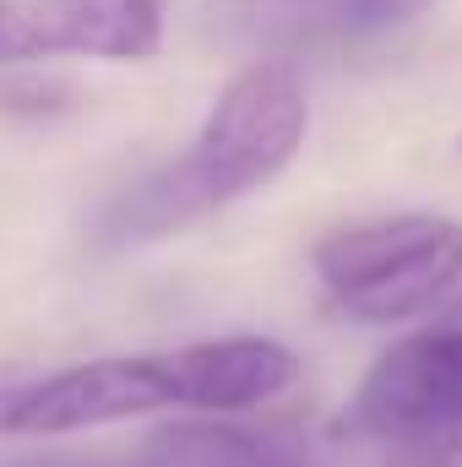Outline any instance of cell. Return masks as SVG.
<instances>
[{
  "label": "cell",
  "mask_w": 462,
  "mask_h": 467,
  "mask_svg": "<svg viewBox=\"0 0 462 467\" xmlns=\"http://www.w3.org/2000/svg\"><path fill=\"white\" fill-rule=\"evenodd\" d=\"M305 130L310 104L294 60H250L207 109L196 141L125 185L99 213V244L131 250L202 223L207 213L278 180L305 147Z\"/></svg>",
  "instance_id": "obj_1"
},
{
  "label": "cell",
  "mask_w": 462,
  "mask_h": 467,
  "mask_svg": "<svg viewBox=\"0 0 462 467\" xmlns=\"http://www.w3.org/2000/svg\"><path fill=\"white\" fill-rule=\"evenodd\" d=\"M316 283L353 327H397L441 310L462 283V223L441 213H392L343 223L310 250Z\"/></svg>",
  "instance_id": "obj_2"
},
{
  "label": "cell",
  "mask_w": 462,
  "mask_h": 467,
  "mask_svg": "<svg viewBox=\"0 0 462 467\" xmlns=\"http://www.w3.org/2000/svg\"><path fill=\"white\" fill-rule=\"evenodd\" d=\"M185 413V380L180 353H110L88 364H66L49 375H27L0 402V435H71V430H104L147 413Z\"/></svg>",
  "instance_id": "obj_3"
},
{
  "label": "cell",
  "mask_w": 462,
  "mask_h": 467,
  "mask_svg": "<svg viewBox=\"0 0 462 467\" xmlns=\"http://www.w3.org/2000/svg\"><path fill=\"white\" fill-rule=\"evenodd\" d=\"M462 413V316L452 305L430 310L408 337L370 358L359 386L338 408L332 430L348 441H408Z\"/></svg>",
  "instance_id": "obj_4"
},
{
  "label": "cell",
  "mask_w": 462,
  "mask_h": 467,
  "mask_svg": "<svg viewBox=\"0 0 462 467\" xmlns=\"http://www.w3.org/2000/svg\"><path fill=\"white\" fill-rule=\"evenodd\" d=\"M163 44V0H0V71L55 55L147 60Z\"/></svg>",
  "instance_id": "obj_5"
},
{
  "label": "cell",
  "mask_w": 462,
  "mask_h": 467,
  "mask_svg": "<svg viewBox=\"0 0 462 467\" xmlns=\"http://www.w3.org/2000/svg\"><path fill=\"white\" fill-rule=\"evenodd\" d=\"M430 5L436 0H218L207 16L218 38L250 49L256 60H294L397 33Z\"/></svg>",
  "instance_id": "obj_6"
},
{
  "label": "cell",
  "mask_w": 462,
  "mask_h": 467,
  "mask_svg": "<svg viewBox=\"0 0 462 467\" xmlns=\"http://www.w3.org/2000/svg\"><path fill=\"white\" fill-rule=\"evenodd\" d=\"M180 380H185V413H250L283 397L299 375V358L289 343L261 332H229L180 343Z\"/></svg>",
  "instance_id": "obj_7"
},
{
  "label": "cell",
  "mask_w": 462,
  "mask_h": 467,
  "mask_svg": "<svg viewBox=\"0 0 462 467\" xmlns=\"http://www.w3.org/2000/svg\"><path fill=\"white\" fill-rule=\"evenodd\" d=\"M131 467H321L283 424H245L239 413H202L163 424Z\"/></svg>",
  "instance_id": "obj_8"
},
{
  "label": "cell",
  "mask_w": 462,
  "mask_h": 467,
  "mask_svg": "<svg viewBox=\"0 0 462 467\" xmlns=\"http://www.w3.org/2000/svg\"><path fill=\"white\" fill-rule=\"evenodd\" d=\"M381 467H462V413L408 441H392Z\"/></svg>",
  "instance_id": "obj_9"
},
{
  "label": "cell",
  "mask_w": 462,
  "mask_h": 467,
  "mask_svg": "<svg viewBox=\"0 0 462 467\" xmlns=\"http://www.w3.org/2000/svg\"><path fill=\"white\" fill-rule=\"evenodd\" d=\"M0 109L5 115H60L71 109V82L66 77H16V71H0Z\"/></svg>",
  "instance_id": "obj_10"
},
{
  "label": "cell",
  "mask_w": 462,
  "mask_h": 467,
  "mask_svg": "<svg viewBox=\"0 0 462 467\" xmlns=\"http://www.w3.org/2000/svg\"><path fill=\"white\" fill-rule=\"evenodd\" d=\"M11 467H99V462H77V457H49V462H11Z\"/></svg>",
  "instance_id": "obj_11"
}]
</instances>
